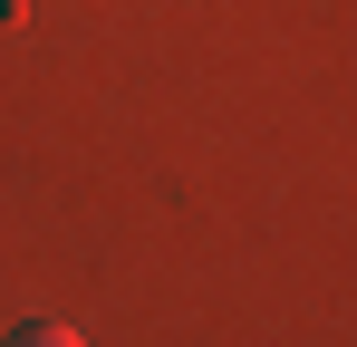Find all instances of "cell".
I'll use <instances>...</instances> for the list:
<instances>
[{
  "label": "cell",
  "instance_id": "1",
  "mask_svg": "<svg viewBox=\"0 0 357 347\" xmlns=\"http://www.w3.org/2000/svg\"><path fill=\"white\" fill-rule=\"evenodd\" d=\"M0 347H87V338H77L68 318H20V328H10Z\"/></svg>",
  "mask_w": 357,
  "mask_h": 347
}]
</instances>
